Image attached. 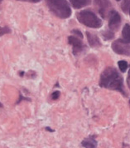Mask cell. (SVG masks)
<instances>
[{"label": "cell", "instance_id": "1", "mask_svg": "<svg viewBox=\"0 0 130 148\" xmlns=\"http://www.w3.org/2000/svg\"><path fill=\"white\" fill-rule=\"evenodd\" d=\"M100 86L106 89L120 92L125 95L123 90V77L115 67H108L103 71L100 79Z\"/></svg>", "mask_w": 130, "mask_h": 148}, {"label": "cell", "instance_id": "2", "mask_svg": "<svg viewBox=\"0 0 130 148\" xmlns=\"http://www.w3.org/2000/svg\"><path fill=\"white\" fill-rule=\"evenodd\" d=\"M49 10L60 18H68L71 15V8L66 0H46Z\"/></svg>", "mask_w": 130, "mask_h": 148}, {"label": "cell", "instance_id": "3", "mask_svg": "<svg viewBox=\"0 0 130 148\" xmlns=\"http://www.w3.org/2000/svg\"><path fill=\"white\" fill-rule=\"evenodd\" d=\"M78 21L86 27L92 28H99L102 26L101 19L89 10H83L76 14Z\"/></svg>", "mask_w": 130, "mask_h": 148}, {"label": "cell", "instance_id": "4", "mask_svg": "<svg viewBox=\"0 0 130 148\" xmlns=\"http://www.w3.org/2000/svg\"><path fill=\"white\" fill-rule=\"evenodd\" d=\"M111 47L113 51L118 55L130 57V44L123 39H118L113 42Z\"/></svg>", "mask_w": 130, "mask_h": 148}, {"label": "cell", "instance_id": "5", "mask_svg": "<svg viewBox=\"0 0 130 148\" xmlns=\"http://www.w3.org/2000/svg\"><path fill=\"white\" fill-rule=\"evenodd\" d=\"M94 4L99 14L104 18H105L107 14L110 13V8H111V3L110 0H94Z\"/></svg>", "mask_w": 130, "mask_h": 148}, {"label": "cell", "instance_id": "6", "mask_svg": "<svg viewBox=\"0 0 130 148\" xmlns=\"http://www.w3.org/2000/svg\"><path fill=\"white\" fill-rule=\"evenodd\" d=\"M68 42L72 47V52L75 55H77L81 53L85 49V44L81 41V38L76 37V36H70L68 38Z\"/></svg>", "mask_w": 130, "mask_h": 148}, {"label": "cell", "instance_id": "7", "mask_svg": "<svg viewBox=\"0 0 130 148\" xmlns=\"http://www.w3.org/2000/svg\"><path fill=\"white\" fill-rule=\"evenodd\" d=\"M121 24V17L116 11H111L110 13V19H109V27L111 31H117Z\"/></svg>", "mask_w": 130, "mask_h": 148}, {"label": "cell", "instance_id": "8", "mask_svg": "<svg viewBox=\"0 0 130 148\" xmlns=\"http://www.w3.org/2000/svg\"><path fill=\"white\" fill-rule=\"evenodd\" d=\"M86 37H87V40L89 44L93 47H100L101 46V42L99 38V37L95 34H91L89 32H86Z\"/></svg>", "mask_w": 130, "mask_h": 148}, {"label": "cell", "instance_id": "9", "mask_svg": "<svg viewBox=\"0 0 130 148\" xmlns=\"http://www.w3.org/2000/svg\"><path fill=\"white\" fill-rule=\"evenodd\" d=\"M95 136H90L89 137L84 139L81 142L83 147L85 148H96L97 147V141L95 139Z\"/></svg>", "mask_w": 130, "mask_h": 148}, {"label": "cell", "instance_id": "10", "mask_svg": "<svg viewBox=\"0 0 130 148\" xmlns=\"http://www.w3.org/2000/svg\"><path fill=\"white\" fill-rule=\"evenodd\" d=\"M69 1L73 8H75L76 9L85 7L90 3V0H69Z\"/></svg>", "mask_w": 130, "mask_h": 148}, {"label": "cell", "instance_id": "11", "mask_svg": "<svg viewBox=\"0 0 130 148\" xmlns=\"http://www.w3.org/2000/svg\"><path fill=\"white\" fill-rule=\"evenodd\" d=\"M122 35H123V39L125 42L130 44V25L129 24H125L122 30Z\"/></svg>", "mask_w": 130, "mask_h": 148}, {"label": "cell", "instance_id": "12", "mask_svg": "<svg viewBox=\"0 0 130 148\" xmlns=\"http://www.w3.org/2000/svg\"><path fill=\"white\" fill-rule=\"evenodd\" d=\"M118 66L119 70H120L122 73H125V72L127 71L128 67H129V64H128V62H127L126 61L121 60V61H118Z\"/></svg>", "mask_w": 130, "mask_h": 148}, {"label": "cell", "instance_id": "13", "mask_svg": "<svg viewBox=\"0 0 130 148\" xmlns=\"http://www.w3.org/2000/svg\"><path fill=\"white\" fill-rule=\"evenodd\" d=\"M129 7H130V0H123L122 4H121V8H122V10H123V13H125V14L129 13Z\"/></svg>", "mask_w": 130, "mask_h": 148}, {"label": "cell", "instance_id": "14", "mask_svg": "<svg viewBox=\"0 0 130 148\" xmlns=\"http://www.w3.org/2000/svg\"><path fill=\"white\" fill-rule=\"evenodd\" d=\"M103 37H104V38H105L106 40H110V39H112V38H114V32L113 31H111V30H106V31H104V32H103L102 33Z\"/></svg>", "mask_w": 130, "mask_h": 148}, {"label": "cell", "instance_id": "15", "mask_svg": "<svg viewBox=\"0 0 130 148\" xmlns=\"http://www.w3.org/2000/svg\"><path fill=\"white\" fill-rule=\"evenodd\" d=\"M10 33H11V29L8 27H7V26H5V27H0V37L3 36V35H4V34H10Z\"/></svg>", "mask_w": 130, "mask_h": 148}, {"label": "cell", "instance_id": "16", "mask_svg": "<svg viewBox=\"0 0 130 148\" xmlns=\"http://www.w3.org/2000/svg\"><path fill=\"white\" fill-rule=\"evenodd\" d=\"M71 33H72L73 34H75L76 37H78V38H81V39L83 38L82 33H81V31H79L78 29H74Z\"/></svg>", "mask_w": 130, "mask_h": 148}, {"label": "cell", "instance_id": "17", "mask_svg": "<svg viewBox=\"0 0 130 148\" xmlns=\"http://www.w3.org/2000/svg\"><path fill=\"white\" fill-rule=\"evenodd\" d=\"M60 92L59 91H56V92H54L52 94H51V99L52 100H54V101H56V100H57L58 98H59V97H60Z\"/></svg>", "mask_w": 130, "mask_h": 148}, {"label": "cell", "instance_id": "18", "mask_svg": "<svg viewBox=\"0 0 130 148\" xmlns=\"http://www.w3.org/2000/svg\"><path fill=\"white\" fill-rule=\"evenodd\" d=\"M18 1H23V2H29V3H38L41 0H18Z\"/></svg>", "mask_w": 130, "mask_h": 148}, {"label": "cell", "instance_id": "19", "mask_svg": "<svg viewBox=\"0 0 130 148\" xmlns=\"http://www.w3.org/2000/svg\"><path fill=\"white\" fill-rule=\"evenodd\" d=\"M46 130H47V131H49V132H54V130H52V129H51V128L50 127H46Z\"/></svg>", "mask_w": 130, "mask_h": 148}, {"label": "cell", "instance_id": "20", "mask_svg": "<svg viewBox=\"0 0 130 148\" xmlns=\"http://www.w3.org/2000/svg\"><path fill=\"white\" fill-rule=\"evenodd\" d=\"M3 104H2V103L0 102V108H3Z\"/></svg>", "mask_w": 130, "mask_h": 148}, {"label": "cell", "instance_id": "21", "mask_svg": "<svg viewBox=\"0 0 130 148\" xmlns=\"http://www.w3.org/2000/svg\"><path fill=\"white\" fill-rule=\"evenodd\" d=\"M129 15H130V7H129Z\"/></svg>", "mask_w": 130, "mask_h": 148}, {"label": "cell", "instance_id": "22", "mask_svg": "<svg viewBox=\"0 0 130 148\" xmlns=\"http://www.w3.org/2000/svg\"><path fill=\"white\" fill-rule=\"evenodd\" d=\"M2 1H3V0H0V3H1V2H2Z\"/></svg>", "mask_w": 130, "mask_h": 148}, {"label": "cell", "instance_id": "23", "mask_svg": "<svg viewBox=\"0 0 130 148\" xmlns=\"http://www.w3.org/2000/svg\"><path fill=\"white\" fill-rule=\"evenodd\" d=\"M116 1H118H118H120V0H116Z\"/></svg>", "mask_w": 130, "mask_h": 148}, {"label": "cell", "instance_id": "24", "mask_svg": "<svg viewBox=\"0 0 130 148\" xmlns=\"http://www.w3.org/2000/svg\"><path fill=\"white\" fill-rule=\"evenodd\" d=\"M129 76H130V71H129Z\"/></svg>", "mask_w": 130, "mask_h": 148}]
</instances>
